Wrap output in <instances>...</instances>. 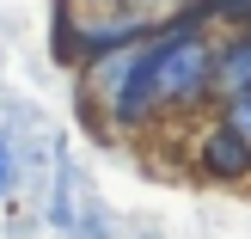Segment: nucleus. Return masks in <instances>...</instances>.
Masks as SVG:
<instances>
[{
  "label": "nucleus",
  "mask_w": 251,
  "mask_h": 239,
  "mask_svg": "<svg viewBox=\"0 0 251 239\" xmlns=\"http://www.w3.org/2000/svg\"><path fill=\"white\" fill-rule=\"evenodd\" d=\"M233 92H251V25L215 37V105Z\"/></svg>",
  "instance_id": "4"
},
{
  "label": "nucleus",
  "mask_w": 251,
  "mask_h": 239,
  "mask_svg": "<svg viewBox=\"0 0 251 239\" xmlns=\"http://www.w3.org/2000/svg\"><path fill=\"white\" fill-rule=\"evenodd\" d=\"M43 221H49L61 239H117V221H110V209L92 196L86 166L74 159L68 141H55V178H49V209H43Z\"/></svg>",
  "instance_id": "2"
},
{
  "label": "nucleus",
  "mask_w": 251,
  "mask_h": 239,
  "mask_svg": "<svg viewBox=\"0 0 251 239\" xmlns=\"http://www.w3.org/2000/svg\"><path fill=\"white\" fill-rule=\"evenodd\" d=\"M202 6H208V25H221V31L251 25V0H202Z\"/></svg>",
  "instance_id": "6"
},
{
  "label": "nucleus",
  "mask_w": 251,
  "mask_h": 239,
  "mask_svg": "<svg viewBox=\"0 0 251 239\" xmlns=\"http://www.w3.org/2000/svg\"><path fill=\"white\" fill-rule=\"evenodd\" d=\"M215 117L227 123V129L239 135V141H251V92H233V98H221V105H215Z\"/></svg>",
  "instance_id": "5"
},
{
  "label": "nucleus",
  "mask_w": 251,
  "mask_h": 239,
  "mask_svg": "<svg viewBox=\"0 0 251 239\" xmlns=\"http://www.w3.org/2000/svg\"><path fill=\"white\" fill-rule=\"evenodd\" d=\"M190 172L202 184H221V190L251 184V141H239L221 117H208L202 129H196V141H190Z\"/></svg>",
  "instance_id": "3"
},
{
  "label": "nucleus",
  "mask_w": 251,
  "mask_h": 239,
  "mask_svg": "<svg viewBox=\"0 0 251 239\" xmlns=\"http://www.w3.org/2000/svg\"><path fill=\"white\" fill-rule=\"evenodd\" d=\"M12 166H19V147L0 141V196H6V184H12Z\"/></svg>",
  "instance_id": "7"
},
{
  "label": "nucleus",
  "mask_w": 251,
  "mask_h": 239,
  "mask_svg": "<svg viewBox=\"0 0 251 239\" xmlns=\"http://www.w3.org/2000/svg\"><path fill=\"white\" fill-rule=\"evenodd\" d=\"M159 25L147 19L135 0H55L49 19V55L55 68H92L98 55H117L129 43H147Z\"/></svg>",
  "instance_id": "1"
}]
</instances>
